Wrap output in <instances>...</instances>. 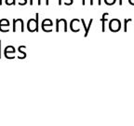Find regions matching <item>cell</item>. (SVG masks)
<instances>
[{
    "label": "cell",
    "instance_id": "obj_1",
    "mask_svg": "<svg viewBox=\"0 0 134 126\" xmlns=\"http://www.w3.org/2000/svg\"><path fill=\"white\" fill-rule=\"evenodd\" d=\"M39 14L36 13V19H30L28 20L27 23H26V27L27 30L30 33H34V32H38V28H39Z\"/></svg>",
    "mask_w": 134,
    "mask_h": 126
},
{
    "label": "cell",
    "instance_id": "obj_2",
    "mask_svg": "<svg viewBox=\"0 0 134 126\" xmlns=\"http://www.w3.org/2000/svg\"><path fill=\"white\" fill-rule=\"evenodd\" d=\"M108 26H109V30L113 33H116V32L120 31L122 27V23L120 22V20L118 19H112L109 21L108 23Z\"/></svg>",
    "mask_w": 134,
    "mask_h": 126
},
{
    "label": "cell",
    "instance_id": "obj_3",
    "mask_svg": "<svg viewBox=\"0 0 134 126\" xmlns=\"http://www.w3.org/2000/svg\"><path fill=\"white\" fill-rule=\"evenodd\" d=\"M53 22L51 21L50 19H45L42 21V23H41V28L42 30L46 33H50V32H52V29H53Z\"/></svg>",
    "mask_w": 134,
    "mask_h": 126
},
{
    "label": "cell",
    "instance_id": "obj_4",
    "mask_svg": "<svg viewBox=\"0 0 134 126\" xmlns=\"http://www.w3.org/2000/svg\"><path fill=\"white\" fill-rule=\"evenodd\" d=\"M4 55L8 60H12L16 57V49L13 46H7L4 50Z\"/></svg>",
    "mask_w": 134,
    "mask_h": 126
},
{
    "label": "cell",
    "instance_id": "obj_5",
    "mask_svg": "<svg viewBox=\"0 0 134 126\" xmlns=\"http://www.w3.org/2000/svg\"><path fill=\"white\" fill-rule=\"evenodd\" d=\"M81 23V20L79 19H73L71 22H70V29H71L72 32L74 33H77V32L80 31V27L79 24Z\"/></svg>",
    "mask_w": 134,
    "mask_h": 126
},
{
    "label": "cell",
    "instance_id": "obj_6",
    "mask_svg": "<svg viewBox=\"0 0 134 126\" xmlns=\"http://www.w3.org/2000/svg\"><path fill=\"white\" fill-rule=\"evenodd\" d=\"M55 23H56V30H55V32H57V33H59L60 32V30H61V24H63V32H65L66 33L67 32V21L65 19H57L56 22H55Z\"/></svg>",
    "mask_w": 134,
    "mask_h": 126
},
{
    "label": "cell",
    "instance_id": "obj_7",
    "mask_svg": "<svg viewBox=\"0 0 134 126\" xmlns=\"http://www.w3.org/2000/svg\"><path fill=\"white\" fill-rule=\"evenodd\" d=\"M9 21L7 19H2L0 20V31L2 33H7V32H9Z\"/></svg>",
    "mask_w": 134,
    "mask_h": 126
},
{
    "label": "cell",
    "instance_id": "obj_8",
    "mask_svg": "<svg viewBox=\"0 0 134 126\" xmlns=\"http://www.w3.org/2000/svg\"><path fill=\"white\" fill-rule=\"evenodd\" d=\"M20 24L21 25V33H23L24 32V22H23V20L21 19H16V20H13V27H12V31L16 32L17 30V25Z\"/></svg>",
    "mask_w": 134,
    "mask_h": 126
},
{
    "label": "cell",
    "instance_id": "obj_9",
    "mask_svg": "<svg viewBox=\"0 0 134 126\" xmlns=\"http://www.w3.org/2000/svg\"><path fill=\"white\" fill-rule=\"evenodd\" d=\"M107 16H109V13L104 12L102 15V19H100V23H102V32H103V33L105 32V23L107 22Z\"/></svg>",
    "mask_w": 134,
    "mask_h": 126
},
{
    "label": "cell",
    "instance_id": "obj_10",
    "mask_svg": "<svg viewBox=\"0 0 134 126\" xmlns=\"http://www.w3.org/2000/svg\"><path fill=\"white\" fill-rule=\"evenodd\" d=\"M26 48V46H20L19 48H18V51H19L20 53H21V55H18V57L17 58L20 59V60H21V59H25L26 58V52H25L24 50H23V49Z\"/></svg>",
    "mask_w": 134,
    "mask_h": 126
},
{
    "label": "cell",
    "instance_id": "obj_11",
    "mask_svg": "<svg viewBox=\"0 0 134 126\" xmlns=\"http://www.w3.org/2000/svg\"><path fill=\"white\" fill-rule=\"evenodd\" d=\"M81 23H82V26H83V28H84V31H85L84 36L87 38V36H88V33H90V31H88V25L85 23V20L84 19H81Z\"/></svg>",
    "mask_w": 134,
    "mask_h": 126
},
{
    "label": "cell",
    "instance_id": "obj_12",
    "mask_svg": "<svg viewBox=\"0 0 134 126\" xmlns=\"http://www.w3.org/2000/svg\"><path fill=\"white\" fill-rule=\"evenodd\" d=\"M132 22V19H125L124 20V32L127 33L128 31V23H131Z\"/></svg>",
    "mask_w": 134,
    "mask_h": 126
},
{
    "label": "cell",
    "instance_id": "obj_13",
    "mask_svg": "<svg viewBox=\"0 0 134 126\" xmlns=\"http://www.w3.org/2000/svg\"><path fill=\"white\" fill-rule=\"evenodd\" d=\"M104 3L107 6H114L116 3V0H104Z\"/></svg>",
    "mask_w": 134,
    "mask_h": 126
},
{
    "label": "cell",
    "instance_id": "obj_14",
    "mask_svg": "<svg viewBox=\"0 0 134 126\" xmlns=\"http://www.w3.org/2000/svg\"><path fill=\"white\" fill-rule=\"evenodd\" d=\"M7 6H12V5L16 4V0H5Z\"/></svg>",
    "mask_w": 134,
    "mask_h": 126
},
{
    "label": "cell",
    "instance_id": "obj_15",
    "mask_svg": "<svg viewBox=\"0 0 134 126\" xmlns=\"http://www.w3.org/2000/svg\"><path fill=\"white\" fill-rule=\"evenodd\" d=\"M94 1H95V0H90V6H93V5H94ZM97 1H98L99 6H100V5H102V1H100V0H97Z\"/></svg>",
    "mask_w": 134,
    "mask_h": 126
},
{
    "label": "cell",
    "instance_id": "obj_16",
    "mask_svg": "<svg viewBox=\"0 0 134 126\" xmlns=\"http://www.w3.org/2000/svg\"><path fill=\"white\" fill-rule=\"evenodd\" d=\"M73 3H74V0H68V2H64V4L66 6H71V5H73Z\"/></svg>",
    "mask_w": 134,
    "mask_h": 126
},
{
    "label": "cell",
    "instance_id": "obj_17",
    "mask_svg": "<svg viewBox=\"0 0 134 126\" xmlns=\"http://www.w3.org/2000/svg\"><path fill=\"white\" fill-rule=\"evenodd\" d=\"M26 4H27V0H23V2H19L20 6H25Z\"/></svg>",
    "mask_w": 134,
    "mask_h": 126
},
{
    "label": "cell",
    "instance_id": "obj_18",
    "mask_svg": "<svg viewBox=\"0 0 134 126\" xmlns=\"http://www.w3.org/2000/svg\"><path fill=\"white\" fill-rule=\"evenodd\" d=\"M129 3H130L131 6H134V0H129Z\"/></svg>",
    "mask_w": 134,
    "mask_h": 126
},
{
    "label": "cell",
    "instance_id": "obj_19",
    "mask_svg": "<svg viewBox=\"0 0 134 126\" xmlns=\"http://www.w3.org/2000/svg\"><path fill=\"white\" fill-rule=\"evenodd\" d=\"M58 4H59V6H61V5L63 4V0H59Z\"/></svg>",
    "mask_w": 134,
    "mask_h": 126
},
{
    "label": "cell",
    "instance_id": "obj_20",
    "mask_svg": "<svg viewBox=\"0 0 134 126\" xmlns=\"http://www.w3.org/2000/svg\"><path fill=\"white\" fill-rule=\"evenodd\" d=\"M123 5V0H119V6H122Z\"/></svg>",
    "mask_w": 134,
    "mask_h": 126
},
{
    "label": "cell",
    "instance_id": "obj_21",
    "mask_svg": "<svg viewBox=\"0 0 134 126\" xmlns=\"http://www.w3.org/2000/svg\"><path fill=\"white\" fill-rule=\"evenodd\" d=\"M0 59H1V40H0Z\"/></svg>",
    "mask_w": 134,
    "mask_h": 126
},
{
    "label": "cell",
    "instance_id": "obj_22",
    "mask_svg": "<svg viewBox=\"0 0 134 126\" xmlns=\"http://www.w3.org/2000/svg\"><path fill=\"white\" fill-rule=\"evenodd\" d=\"M30 5H31V6H33V5H34V0H30Z\"/></svg>",
    "mask_w": 134,
    "mask_h": 126
},
{
    "label": "cell",
    "instance_id": "obj_23",
    "mask_svg": "<svg viewBox=\"0 0 134 126\" xmlns=\"http://www.w3.org/2000/svg\"><path fill=\"white\" fill-rule=\"evenodd\" d=\"M3 4V0H0V6Z\"/></svg>",
    "mask_w": 134,
    "mask_h": 126
}]
</instances>
